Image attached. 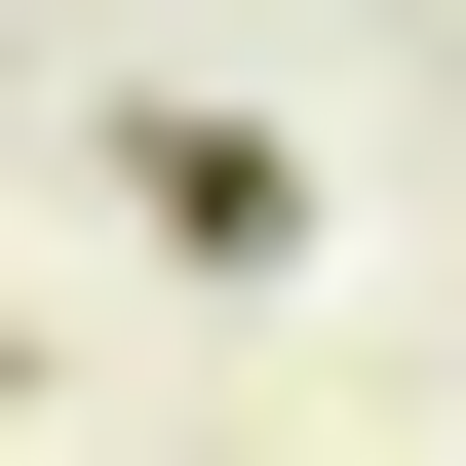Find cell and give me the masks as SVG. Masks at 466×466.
I'll list each match as a JSON object with an SVG mask.
<instances>
[{"label": "cell", "mask_w": 466, "mask_h": 466, "mask_svg": "<svg viewBox=\"0 0 466 466\" xmlns=\"http://www.w3.org/2000/svg\"><path fill=\"white\" fill-rule=\"evenodd\" d=\"M116 233H156V272H311V156H272V116H116Z\"/></svg>", "instance_id": "1"}]
</instances>
